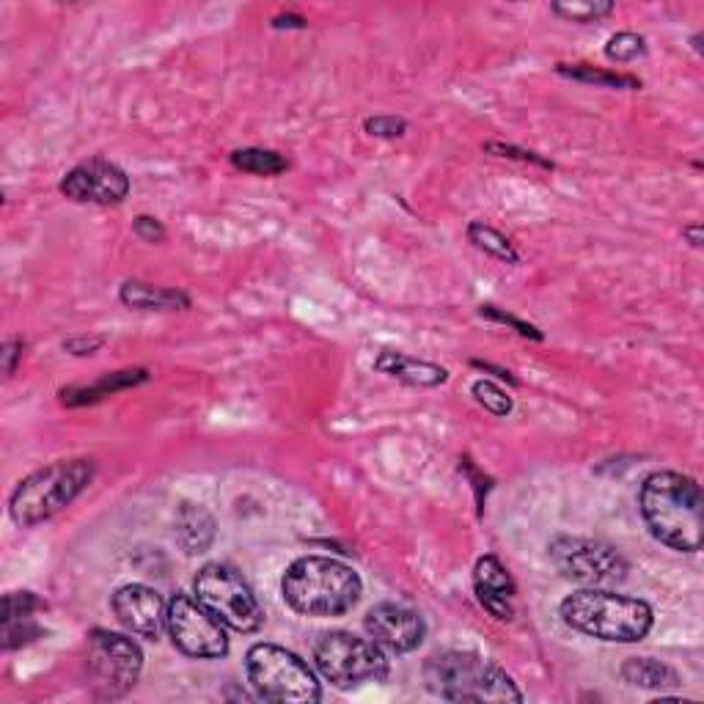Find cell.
<instances>
[{"mask_svg":"<svg viewBox=\"0 0 704 704\" xmlns=\"http://www.w3.org/2000/svg\"><path fill=\"white\" fill-rule=\"evenodd\" d=\"M639 509L661 545L677 553H696L702 548L704 496L696 479L677 470H655L641 485Z\"/></svg>","mask_w":704,"mask_h":704,"instance_id":"obj_1","label":"cell"},{"mask_svg":"<svg viewBox=\"0 0 704 704\" xmlns=\"http://www.w3.org/2000/svg\"><path fill=\"white\" fill-rule=\"evenodd\" d=\"M283 603L303 617H342L363 594L361 576L331 556H303L281 578Z\"/></svg>","mask_w":704,"mask_h":704,"instance_id":"obj_2","label":"cell"},{"mask_svg":"<svg viewBox=\"0 0 704 704\" xmlns=\"http://www.w3.org/2000/svg\"><path fill=\"white\" fill-rule=\"evenodd\" d=\"M559 614L567 628L611 644H635L655 624L650 603L611 589H581L561 600Z\"/></svg>","mask_w":704,"mask_h":704,"instance_id":"obj_3","label":"cell"},{"mask_svg":"<svg viewBox=\"0 0 704 704\" xmlns=\"http://www.w3.org/2000/svg\"><path fill=\"white\" fill-rule=\"evenodd\" d=\"M424 680L446 702H524L515 680L476 652H441L424 666Z\"/></svg>","mask_w":704,"mask_h":704,"instance_id":"obj_4","label":"cell"},{"mask_svg":"<svg viewBox=\"0 0 704 704\" xmlns=\"http://www.w3.org/2000/svg\"><path fill=\"white\" fill-rule=\"evenodd\" d=\"M94 479V459H59L33 470L14 487L9 515L20 528H33L64 513Z\"/></svg>","mask_w":704,"mask_h":704,"instance_id":"obj_5","label":"cell"},{"mask_svg":"<svg viewBox=\"0 0 704 704\" xmlns=\"http://www.w3.org/2000/svg\"><path fill=\"white\" fill-rule=\"evenodd\" d=\"M246 672L257 696L265 702L311 704L322 700L314 669L278 644H253L246 655Z\"/></svg>","mask_w":704,"mask_h":704,"instance_id":"obj_6","label":"cell"},{"mask_svg":"<svg viewBox=\"0 0 704 704\" xmlns=\"http://www.w3.org/2000/svg\"><path fill=\"white\" fill-rule=\"evenodd\" d=\"M314 663L317 672L342 691L389 677V658L383 646L348 630H331L322 635L314 644Z\"/></svg>","mask_w":704,"mask_h":704,"instance_id":"obj_7","label":"cell"},{"mask_svg":"<svg viewBox=\"0 0 704 704\" xmlns=\"http://www.w3.org/2000/svg\"><path fill=\"white\" fill-rule=\"evenodd\" d=\"M193 594L207 611L237 633H257L265 624V611L246 578L224 561H213L198 570Z\"/></svg>","mask_w":704,"mask_h":704,"instance_id":"obj_8","label":"cell"},{"mask_svg":"<svg viewBox=\"0 0 704 704\" xmlns=\"http://www.w3.org/2000/svg\"><path fill=\"white\" fill-rule=\"evenodd\" d=\"M548 553L556 570L567 581H576L587 589H609L628 578L624 556L617 548H611L609 542H600V539L559 534V537L550 539Z\"/></svg>","mask_w":704,"mask_h":704,"instance_id":"obj_9","label":"cell"},{"mask_svg":"<svg viewBox=\"0 0 704 704\" xmlns=\"http://www.w3.org/2000/svg\"><path fill=\"white\" fill-rule=\"evenodd\" d=\"M144 672V652L130 635L94 630L89 639V680L96 700H122Z\"/></svg>","mask_w":704,"mask_h":704,"instance_id":"obj_10","label":"cell"},{"mask_svg":"<svg viewBox=\"0 0 704 704\" xmlns=\"http://www.w3.org/2000/svg\"><path fill=\"white\" fill-rule=\"evenodd\" d=\"M166 630L176 650L185 652L187 658L215 661V658H224L229 652L226 624L213 611L204 609L196 600V594L176 592L168 600Z\"/></svg>","mask_w":704,"mask_h":704,"instance_id":"obj_11","label":"cell"},{"mask_svg":"<svg viewBox=\"0 0 704 704\" xmlns=\"http://www.w3.org/2000/svg\"><path fill=\"white\" fill-rule=\"evenodd\" d=\"M61 193L77 204H100V207L122 204L130 193V176L116 163L94 157L61 179Z\"/></svg>","mask_w":704,"mask_h":704,"instance_id":"obj_12","label":"cell"},{"mask_svg":"<svg viewBox=\"0 0 704 704\" xmlns=\"http://www.w3.org/2000/svg\"><path fill=\"white\" fill-rule=\"evenodd\" d=\"M363 628H366L374 644L383 646L385 652H394V655L413 652L427 635V624H424L422 614L402 603L372 605L366 619H363Z\"/></svg>","mask_w":704,"mask_h":704,"instance_id":"obj_13","label":"cell"},{"mask_svg":"<svg viewBox=\"0 0 704 704\" xmlns=\"http://www.w3.org/2000/svg\"><path fill=\"white\" fill-rule=\"evenodd\" d=\"M111 609L118 624L138 639L157 641L166 630L168 603H163L161 594L144 583H127V587L116 589V594L111 598Z\"/></svg>","mask_w":704,"mask_h":704,"instance_id":"obj_14","label":"cell"},{"mask_svg":"<svg viewBox=\"0 0 704 704\" xmlns=\"http://www.w3.org/2000/svg\"><path fill=\"white\" fill-rule=\"evenodd\" d=\"M474 592L490 617L509 622L515 617V581L496 556H482L474 567Z\"/></svg>","mask_w":704,"mask_h":704,"instance_id":"obj_15","label":"cell"},{"mask_svg":"<svg viewBox=\"0 0 704 704\" xmlns=\"http://www.w3.org/2000/svg\"><path fill=\"white\" fill-rule=\"evenodd\" d=\"M215 518L201 507V504L182 501L174 515V539L187 556H201L213 548L215 542Z\"/></svg>","mask_w":704,"mask_h":704,"instance_id":"obj_16","label":"cell"},{"mask_svg":"<svg viewBox=\"0 0 704 704\" xmlns=\"http://www.w3.org/2000/svg\"><path fill=\"white\" fill-rule=\"evenodd\" d=\"M374 369L383 374H391V377L402 380L407 385H422V389H435V385H443L448 380V372L438 366V363L418 361V358L391 350L380 352L377 361H374Z\"/></svg>","mask_w":704,"mask_h":704,"instance_id":"obj_17","label":"cell"},{"mask_svg":"<svg viewBox=\"0 0 704 704\" xmlns=\"http://www.w3.org/2000/svg\"><path fill=\"white\" fill-rule=\"evenodd\" d=\"M118 300H122L127 309H138V311H168V309H187L190 306V298L185 292H176V289H161L152 287V283H141V281H127L118 292Z\"/></svg>","mask_w":704,"mask_h":704,"instance_id":"obj_18","label":"cell"},{"mask_svg":"<svg viewBox=\"0 0 704 704\" xmlns=\"http://www.w3.org/2000/svg\"><path fill=\"white\" fill-rule=\"evenodd\" d=\"M149 380V372L146 369H124V372H113L105 374V377L96 380L94 385H86V389H66L61 391L64 396V405H89V402L102 400V396H111L122 389H133V385H141Z\"/></svg>","mask_w":704,"mask_h":704,"instance_id":"obj_19","label":"cell"},{"mask_svg":"<svg viewBox=\"0 0 704 704\" xmlns=\"http://www.w3.org/2000/svg\"><path fill=\"white\" fill-rule=\"evenodd\" d=\"M622 680L650 691H672L680 685V674L655 658H630L622 666Z\"/></svg>","mask_w":704,"mask_h":704,"instance_id":"obj_20","label":"cell"},{"mask_svg":"<svg viewBox=\"0 0 704 704\" xmlns=\"http://www.w3.org/2000/svg\"><path fill=\"white\" fill-rule=\"evenodd\" d=\"M465 235H468V240L474 242L479 251L490 253V257L498 259V262H507V265L520 262V253L515 251L513 240H509V237H504L498 229H493V226L482 224V220H474V224H468Z\"/></svg>","mask_w":704,"mask_h":704,"instance_id":"obj_21","label":"cell"},{"mask_svg":"<svg viewBox=\"0 0 704 704\" xmlns=\"http://www.w3.org/2000/svg\"><path fill=\"white\" fill-rule=\"evenodd\" d=\"M231 166L240 168L246 174L257 176H278L289 168L287 157H281L278 152L270 149H237L231 152Z\"/></svg>","mask_w":704,"mask_h":704,"instance_id":"obj_22","label":"cell"},{"mask_svg":"<svg viewBox=\"0 0 704 704\" xmlns=\"http://www.w3.org/2000/svg\"><path fill=\"white\" fill-rule=\"evenodd\" d=\"M561 75L572 77V81H581V83H594V86H603V89H641V81L630 75H619V72H609V70H594L589 64H561L559 66Z\"/></svg>","mask_w":704,"mask_h":704,"instance_id":"obj_23","label":"cell"},{"mask_svg":"<svg viewBox=\"0 0 704 704\" xmlns=\"http://www.w3.org/2000/svg\"><path fill=\"white\" fill-rule=\"evenodd\" d=\"M550 9H553V14L572 22H598L600 17H609L614 11V3H609V0H572V3H553Z\"/></svg>","mask_w":704,"mask_h":704,"instance_id":"obj_24","label":"cell"},{"mask_svg":"<svg viewBox=\"0 0 704 704\" xmlns=\"http://www.w3.org/2000/svg\"><path fill=\"white\" fill-rule=\"evenodd\" d=\"M470 394H474L476 402H479L485 411H490L493 416H509L515 407L513 396H509L501 385L493 383V380H476V383L470 385Z\"/></svg>","mask_w":704,"mask_h":704,"instance_id":"obj_25","label":"cell"},{"mask_svg":"<svg viewBox=\"0 0 704 704\" xmlns=\"http://www.w3.org/2000/svg\"><path fill=\"white\" fill-rule=\"evenodd\" d=\"M644 53H646L644 37L630 33V31L617 33V37H611L609 44H605V55H609L611 61H617V64H628V61L639 59V55Z\"/></svg>","mask_w":704,"mask_h":704,"instance_id":"obj_26","label":"cell"},{"mask_svg":"<svg viewBox=\"0 0 704 704\" xmlns=\"http://www.w3.org/2000/svg\"><path fill=\"white\" fill-rule=\"evenodd\" d=\"M44 603L33 592H9L3 598V622L28 619L33 611H42Z\"/></svg>","mask_w":704,"mask_h":704,"instance_id":"obj_27","label":"cell"},{"mask_svg":"<svg viewBox=\"0 0 704 704\" xmlns=\"http://www.w3.org/2000/svg\"><path fill=\"white\" fill-rule=\"evenodd\" d=\"M42 635V628H39L37 622H31V617L28 619H17V622H3V633H0V639H3V650H17V646L22 644H31L33 639H39Z\"/></svg>","mask_w":704,"mask_h":704,"instance_id":"obj_28","label":"cell"},{"mask_svg":"<svg viewBox=\"0 0 704 704\" xmlns=\"http://www.w3.org/2000/svg\"><path fill=\"white\" fill-rule=\"evenodd\" d=\"M363 130H366L372 138H400V135H405L407 124L405 118L396 116H372L363 122Z\"/></svg>","mask_w":704,"mask_h":704,"instance_id":"obj_29","label":"cell"},{"mask_svg":"<svg viewBox=\"0 0 704 704\" xmlns=\"http://www.w3.org/2000/svg\"><path fill=\"white\" fill-rule=\"evenodd\" d=\"M479 314H482V317H487V320H496V322H504V325L515 328V331H518L520 337L534 339V342H542V333H539L537 328L528 325V322H524V320H518V317L504 314V311H501V309H496V306H482Z\"/></svg>","mask_w":704,"mask_h":704,"instance_id":"obj_30","label":"cell"},{"mask_svg":"<svg viewBox=\"0 0 704 704\" xmlns=\"http://www.w3.org/2000/svg\"><path fill=\"white\" fill-rule=\"evenodd\" d=\"M133 231L141 237V240L146 242H161L166 240V229H163V224L157 218H152V215H138L133 224Z\"/></svg>","mask_w":704,"mask_h":704,"instance_id":"obj_31","label":"cell"},{"mask_svg":"<svg viewBox=\"0 0 704 704\" xmlns=\"http://www.w3.org/2000/svg\"><path fill=\"white\" fill-rule=\"evenodd\" d=\"M485 152H496L501 157H515V161H524V163H534V166H542V168H553V163L542 161L539 155L526 149H515V146H504V144H485Z\"/></svg>","mask_w":704,"mask_h":704,"instance_id":"obj_32","label":"cell"},{"mask_svg":"<svg viewBox=\"0 0 704 704\" xmlns=\"http://www.w3.org/2000/svg\"><path fill=\"white\" fill-rule=\"evenodd\" d=\"M102 344H105V339L102 337H75V339H66L64 350L72 352V355H94Z\"/></svg>","mask_w":704,"mask_h":704,"instance_id":"obj_33","label":"cell"},{"mask_svg":"<svg viewBox=\"0 0 704 704\" xmlns=\"http://www.w3.org/2000/svg\"><path fill=\"white\" fill-rule=\"evenodd\" d=\"M22 350H25V344H22L20 339H9V342L3 344V372L6 374H14L17 361L22 358Z\"/></svg>","mask_w":704,"mask_h":704,"instance_id":"obj_34","label":"cell"},{"mask_svg":"<svg viewBox=\"0 0 704 704\" xmlns=\"http://www.w3.org/2000/svg\"><path fill=\"white\" fill-rule=\"evenodd\" d=\"M272 28H306V20L303 17H276L272 20Z\"/></svg>","mask_w":704,"mask_h":704,"instance_id":"obj_35","label":"cell"},{"mask_svg":"<svg viewBox=\"0 0 704 704\" xmlns=\"http://www.w3.org/2000/svg\"><path fill=\"white\" fill-rule=\"evenodd\" d=\"M683 237H685V240L691 242V246L700 248V246H702V226H700V224L685 226V229H683Z\"/></svg>","mask_w":704,"mask_h":704,"instance_id":"obj_36","label":"cell"}]
</instances>
